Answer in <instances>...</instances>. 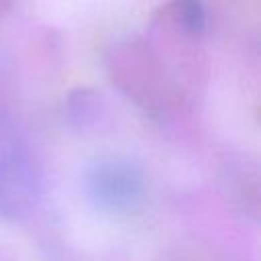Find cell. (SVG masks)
Returning <instances> with one entry per match:
<instances>
[{"label":"cell","mask_w":261,"mask_h":261,"mask_svg":"<svg viewBox=\"0 0 261 261\" xmlns=\"http://www.w3.org/2000/svg\"><path fill=\"white\" fill-rule=\"evenodd\" d=\"M39 175L14 120L0 108V218L24 216L37 200Z\"/></svg>","instance_id":"obj_1"},{"label":"cell","mask_w":261,"mask_h":261,"mask_svg":"<svg viewBox=\"0 0 261 261\" xmlns=\"http://www.w3.org/2000/svg\"><path fill=\"white\" fill-rule=\"evenodd\" d=\"M86 192L90 200L106 212L122 214L137 208L145 196V175L141 167L124 157H104L86 169Z\"/></svg>","instance_id":"obj_2"}]
</instances>
